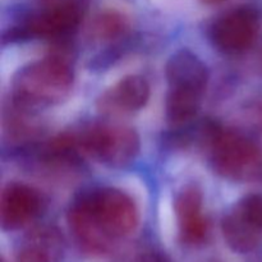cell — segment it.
Here are the masks:
<instances>
[{
  "label": "cell",
  "mask_w": 262,
  "mask_h": 262,
  "mask_svg": "<svg viewBox=\"0 0 262 262\" xmlns=\"http://www.w3.org/2000/svg\"><path fill=\"white\" fill-rule=\"evenodd\" d=\"M74 73L68 59L51 54L20 68L12 81V104L27 114L63 102L73 87Z\"/></svg>",
  "instance_id": "obj_1"
},
{
  "label": "cell",
  "mask_w": 262,
  "mask_h": 262,
  "mask_svg": "<svg viewBox=\"0 0 262 262\" xmlns=\"http://www.w3.org/2000/svg\"><path fill=\"white\" fill-rule=\"evenodd\" d=\"M200 138L209 151L212 169L220 177L233 182L262 178V148L250 137L207 120Z\"/></svg>",
  "instance_id": "obj_2"
},
{
  "label": "cell",
  "mask_w": 262,
  "mask_h": 262,
  "mask_svg": "<svg viewBox=\"0 0 262 262\" xmlns=\"http://www.w3.org/2000/svg\"><path fill=\"white\" fill-rule=\"evenodd\" d=\"M87 0H37L35 12L3 35L5 42L48 38L64 42L81 25Z\"/></svg>",
  "instance_id": "obj_3"
},
{
  "label": "cell",
  "mask_w": 262,
  "mask_h": 262,
  "mask_svg": "<svg viewBox=\"0 0 262 262\" xmlns=\"http://www.w3.org/2000/svg\"><path fill=\"white\" fill-rule=\"evenodd\" d=\"M90 222L112 242L135 232L138 209L132 197L112 187L95 188L74 199Z\"/></svg>",
  "instance_id": "obj_4"
},
{
  "label": "cell",
  "mask_w": 262,
  "mask_h": 262,
  "mask_svg": "<svg viewBox=\"0 0 262 262\" xmlns=\"http://www.w3.org/2000/svg\"><path fill=\"white\" fill-rule=\"evenodd\" d=\"M74 133L82 155L113 169L130 165L141 150L138 133L125 125L97 123Z\"/></svg>",
  "instance_id": "obj_5"
},
{
  "label": "cell",
  "mask_w": 262,
  "mask_h": 262,
  "mask_svg": "<svg viewBox=\"0 0 262 262\" xmlns=\"http://www.w3.org/2000/svg\"><path fill=\"white\" fill-rule=\"evenodd\" d=\"M222 233L228 247L237 253H250L262 245V194L243 196L222 220Z\"/></svg>",
  "instance_id": "obj_6"
},
{
  "label": "cell",
  "mask_w": 262,
  "mask_h": 262,
  "mask_svg": "<svg viewBox=\"0 0 262 262\" xmlns=\"http://www.w3.org/2000/svg\"><path fill=\"white\" fill-rule=\"evenodd\" d=\"M261 15L253 7H241L220 17L211 28V40L225 54H239L255 43Z\"/></svg>",
  "instance_id": "obj_7"
},
{
  "label": "cell",
  "mask_w": 262,
  "mask_h": 262,
  "mask_svg": "<svg viewBox=\"0 0 262 262\" xmlns=\"http://www.w3.org/2000/svg\"><path fill=\"white\" fill-rule=\"evenodd\" d=\"M45 209L40 191L28 184L10 182L0 197V225L5 232H14L37 219Z\"/></svg>",
  "instance_id": "obj_8"
},
{
  "label": "cell",
  "mask_w": 262,
  "mask_h": 262,
  "mask_svg": "<svg viewBox=\"0 0 262 262\" xmlns=\"http://www.w3.org/2000/svg\"><path fill=\"white\" fill-rule=\"evenodd\" d=\"M204 194L196 184L183 187L174 200L179 238L186 246H199L209 233V223L202 214Z\"/></svg>",
  "instance_id": "obj_9"
},
{
  "label": "cell",
  "mask_w": 262,
  "mask_h": 262,
  "mask_svg": "<svg viewBox=\"0 0 262 262\" xmlns=\"http://www.w3.org/2000/svg\"><path fill=\"white\" fill-rule=\"evenodd\" d=\"M66 238L59 228L42 225L28 232L14 255L15 262H61L66 256Z\"/></svg>",
  "instance_id": "obj_10"
},
{
  "label": "cell",
  "mask_w": 262,
  "mask_h": 262,
  "mask_svg": "<svg viewBox=\"0 0 262 262\" xmlns=\"http://www.w3.org/2000/svg\"><path fill=\"white\" fill-rule=\"evenodd\" d=\"M150 99V84L138 74H130L107 89L97 106L107 114H129L143 109Z\"/></svg>",
  "instance_id": "obj_11"
},
{
  "label": "cell",
  "mask_w": 262,
  "mask_h": 262,
  "mask_svg": "<svg viewBox=\"0 0 262 262\" xmlns=\"http://www.w3.org/2000/svg\"><path fill=\"white\" fill-rule=\"evenodd\" d=\"M169 89L204 95L209 82V71L204 61L187 49L177 51L165 66Z\"/></svg>",
  "instance_id": "obj_12"
},
{
  "label": "cell",
  "mask_w": 262,
  "mask_h": 262,
  "mask_svg": "<svg viewBox=\"0 0 262 262\" xmlns=\"http://www.w3.org/2000/svg\"><path fill=\"white\" fill-rule=\"evenodd\" d=\"M204 95L169 89L166 95V119L173 127H183L194 119L201 107Z\"/></svg>",
  "instance_id": "obj_13"
},
{
  "label": "cell",
  "mask_w": 262,
  "mask_h": 262,
  "mask_svg": "<svg viewBox=\"0 0 262 262\" xmlns=\"http://www.w3.org/2000/svg\"><path fill=\"white\" fill-rule=\"evenodd\" d=\"M129 23L119 12L107 10L96 17L92 25V35L102 42H113L127 36Z\"/></svg>",
  "instance_id": "obj_14"
},
{
  "label": "cell",
  "mask_w": 262,
  "mask_h": 262,
  "mask_svg": "<svg viewBox=\"0 0 262 262\" xmlns=\"http://www.w3.org/2000/svg\"><path fill=\"white\" fill-rule=\"evenodd\" d=\"M136 262H171L170 257L165 252L156 248H148L142 251L136 258Z\"/></svg>",
  "instance_id": "obj_15"
},
{
  "label": "cell",
  "mask_w": 262,
  "mask_h": 262,
  "mask_svg": "<svg viewBox=\"0 0 262 262\" xmlns=\"http://www.w3.org/2000/svg\"><path fill=\"white\" fill-rule=\"evenodd\" d=\"M201 2L207 5H216V4H220V3H223L224 0H201Z\"/></svg>",
  "instance_id": "obj_16"
},
{
  "label": "cell",
  "mask_w": 262,
  "mask_h": 262,
  "mask_svg": "<svg viewBox=\"0 0 262 262\" xmlns=\"http://www.w3.org/2000/svg\"><path fill=\"white\" fill-rule=\"evenodd\" d=\"M261 66H262V55H261Z\"/></svg>",
  "instance_id": "obj_17"
}]
</instances>
